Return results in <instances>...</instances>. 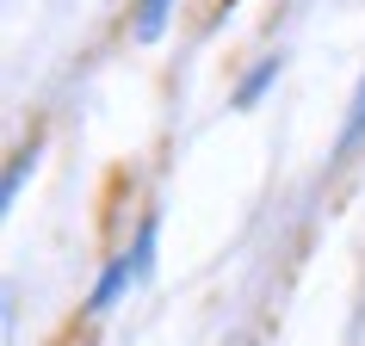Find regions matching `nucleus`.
Here are the masks:
<instances>
[{"instance_id": "f257e3e1", "label": "nucleus", "mask_w": 365, "mask_h": 346, "mask_svg": "<svg viewBox=\"0 0 365 346\" xmlns=\"http://www.w3.org/2000/svg\"><path fill=\"white\" fill-rule=\"evenodd\" d=\"M149 253H155V223H143V229H136V248L118 253L112 266H106V278H99V290H93V315H99V309H112L118 297H124V290L149 272Z\"/></svg>"}, {"instance_id": "f03ea898", "label": "nucleus", "mask_w": 365, "mask_h": 346, "mask_svg": "<svg viewBox=\"0 0 365 346\" xmlns=\"http://www.w3.org/2000/svg\"><path fill=\"white\" fill-rule=\"evenodd\" d=\"M168 13H173V0H136V38L155 43V38H161V25H168Z\"/></svg>"}, {"instance_id": "7ed1b4c3", "label": "nucleus", "mask_w": 365, "mask_h": 346, "mask_svg": "<svg viewBox=\"0 0 365 346\" xmlns=\"http://www.w3.org/2000/svg\"><path fill=\"white\" fill-rule=\"evenodd\" d=\"M353 142H365V80H359V93H353V112H346V136H341V149H353Z\"/></svg>"}, {"instance_id": "20e7f679", "label": "nucleus", "mask_w": 365, "mask_h": 346, "mask_svg": "<svg viewBox=\"0 0 365 346\" xmlns=\"http://www.w3.org/2000/svg\"><path fill=\"white\" fill-rule=\"evenodd\" d=\"M267 80H272V62H267V68H254V80H248V87H242V105H248V99L260 93V87H267Z\"/></svg>"}]
</instances>
